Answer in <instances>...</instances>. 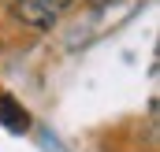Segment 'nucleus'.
<instances>
[{"label": "nucleus", "instance_id": "f03ea898", "mask_svg": "<svg viewBox=\"0 0 160 152\" xmlns=\"http://www.w3.org/2000/svg\"><path fill=\"white\" fill-rule=\"evenodd\" d=\"M41 4H48V7H63V4H71V0H41Z\"/></svg>", "mask_w": 160, "mask_h": 152}, {"label": "nucleus", "instance_id": "f257e3e1", "mask_svg": "<svg viewBox=\"0 0 160 152\" xmlns=\"http://www.w3.org/2000/svg\"><path fill=\"white\" fill-rule=\"evenodd\" d=\"M11 15L19 22H26V26H38V30H48L56 22V7H48L41 0H15L11 4Z\"/></svg>", "mask_w": 160, "mask_h": 152}]
</instances>
